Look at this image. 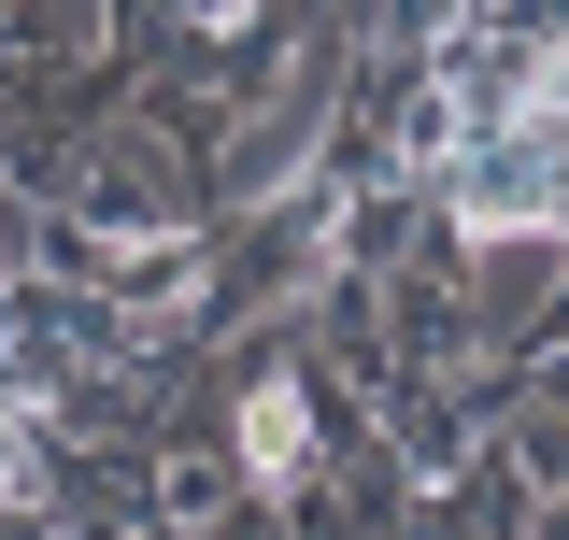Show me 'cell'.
Listing matches in <instances>:
<instances>
[{"instance_id":"1","label":"cell","mask_w":569,"mask_h":540,"mask_svg":"<svg viewBox=\"0 0 569 540\" xmlns=\"http://www.w3.org/2000/svg\"><path fill=\"white\" fill-rule=\"evenodd\" d=\"M43 200L71 213V242L86 257H114V242H157V228H186L200 213V171H186V142L171 129H86L71 157H43Z\"/></svg>"},{"instance_id":"2","label":"cell","mask_w":569,"mask_h":540,"mask_svg":"<svg viewBox=\"0 0 569 540\" xmlns=\"http://www.w3.org/2000/svg\"><path fill=\"white\" fill-rule=\"evenodd\" d=\"M342 384H328V356L313 341H257L242 356V384H228V456H242V483L257 498H284V512H313V483H328V441H342Z\"/></svg>"},{"instance_id":"3","label":"cell","mask_w":569,"mask_h":540,"mask_svg":"<svg viewBox=\"0 0 569 540\" xmlns=\"http://www.w3.org/2000/svg\"><path fill=\"white\" fill-rule=\"evenodd\" d=\"M427 213L441 228H541V213H569V114H512V129L441 142Z\"/></svg>"},{"instance_id":"4","label":"cell","mask_w":569,"mask_h":540,"mask_svg":"<svg viewBox=\"0 0 569 540\" xmlns=\"http://www.w3.org/2000/svg\"><path fill=\"white\" fill-rule=\"evenodd\" d=\"M441 270H456L485 356L498 341H541L569 313V213H541V228H441Z\"/></svg>"},{"instance_id":"5","label":"cell","mask_w":569,"mask_h":540,"mask_svg":"<svg viewBox=\"0 0 569 540\" xmlns=\"http://www.w3.org/2000/svg\"><path fill=\"white\" fill-rule=\"evenodd\" d=\"M257 483H242V456L213 441V456H157V527H213V512H242Z\"/></svg>"}]
</instances>
